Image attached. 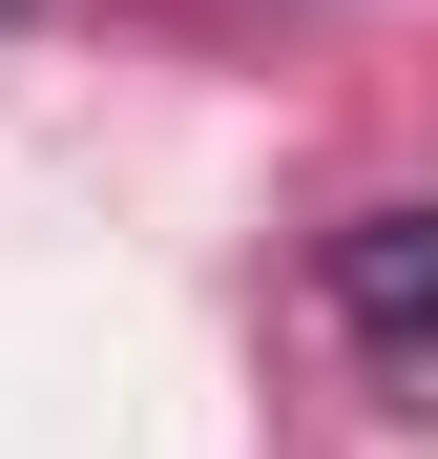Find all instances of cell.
<instances>
[{
    "label": "cell",
    "instance_id": "cell-1",
    "mask_svg": "<svg viewBox=\"0 0 438 459\" xmlns=\"http://www.w3.org/2000/svg\"><path fill=\"white\" fill-rule=\"evenodd\" d=\"M334 314L376 355H438V209H355L334 230Z\"/></svg>",
    "mask_w": 438,
    "mask_h": 459
}]
</instances>
